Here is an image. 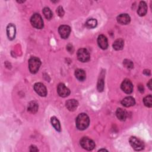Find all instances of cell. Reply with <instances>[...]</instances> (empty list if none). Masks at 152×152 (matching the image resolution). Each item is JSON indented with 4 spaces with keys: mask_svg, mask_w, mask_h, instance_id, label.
<instances>
[{
    "mask_svg": "<svg viewBox=\"0 0 152 152\" xmlns=\"http://www.w3.org/2000/svg\"><path fill=\"white\" fill-rule=\"evenodd\" d=\"M90 119L87 115L82 113L78 115L76 119V126L80 130L86 129L89 125Z\"/></svg>",
    "mask_w": 152,
    "mask_h": 152,
    "instance_id": "1",
    "label": "cell"
},
{
    "mask_svg": "<svg viewBox=\"0 0 152 152\" xmlns=\"http://www.w3.org/2000/svg\"><path fill=\"white\" fill-rule=\"evenodd\" d=\"M41 62L37 57H31L28 60V68L31 73H36L40 66Z\"/></svg>",
    "mask_w": 152,
    "mask_h": 152,
    "instance_id": "2",
    "label": "cell"
},
{
    "mask_svg": "<svg viewBox=\"0 0 152 152\" xmlns=\"http://www.w3.org/2000/svg\"><path fill=\"white\" fill-rule=\"evenodd\" d=\"M31 25L38 29H41L43 27V21L42 17L39 14H34L32 15L30 19Z\"/></svg>",
    "mask_w": 152,
    "mask_h": 152,
    "instance_id": "3",
    "label": "cell"
},
{
    "mask_svg": "<svg viewBox=\"0 0 152 152\" xmlns=\"http://www.w3.org/2000/svg\"><path fill=\"white\" fill-rule=\"evenodd\" d=\"M81 146L85 150H92L95 147V144L94 141L88 137H83L80 140Z\"/></svg>",
    "mask_w": 152,
    "mask_h": 152,
    "instance_id": "4",
    "label": "cell"
},
{
    "mask_svg": "<svg viewBox=\"0 0 152 152\" xmlns=\"http://www.w3.org/2000/svg\"><path fill=\"white\" fill-rule=\"evenodd\" d=\"M129 143H130L131 147L135 150L140 151V150H142L144 147V144L143 142L135 137H131L130 138Z\"/></svg>",
    "mask_w": 152,
    "mask_h": 152,
    "instance_id": "5",
    "label": "cell"
},
{
    "mask_svg": "<svg viewBox=\"0 0 152 152\" xmlns=\"http://www.w3.org/2000/svg\"><path fill=\"white\" fill-rule=\"evenodd\" d=\"M77 58L80 61L86 62L90 60L89 52L84 48L80 49L77 52Z\"/></svg>",
    "mask_w": 152,
    "mask_h": 152,
    "instance_id": "6",
    "label": "cell"
},
{
    "mask_svg": "<svg viewBox=\"0 0 152 152\" xmlns=\"http://www.w3.org/2000/svg\"><path fill=\"white\" fill-rule=\"evenodd\" d=\"M121 89L126 94H130L133 90V85L131 81L128 79L124 80L121 86Z\"/></svg>",
    "mask_w": 152,
    "mask_h": 152,
    "instance_id": "7",
    "label": "cell"
},
{
    "mask_svg": "<svg viewBox=\"0 0 152 152\" xmlns=\"http://www.w3.org/2000/svg\"><path fill=\"white\" fill-rule=\"evenodd\" d=\"M34 89L35 91L40 96H46L47 94V90L46 87L41 83H37L34 85Z\"/></svg>",
    "mask_w": 152,
    "mask_h": 152,
    "instance_id": "8",
    "label": "cell"
},
{
    "mask_svg": "<svg viewBox=\"0 0 152 152\" xmlns=\"http://www.w3.org/2000/svg\"><path fill=\"white\" fill-rule=\"evenodd\" d=\"M58 31L62 38L67 39L71 33V28L68 26L62 25L59 27Z\"/></svg>",
    "mask_w": 152,
    "mask_h": 152,
    "instance_id": "9",
    "label": "cell"
},
{
    "mask_svg": "<svg viewBox=\"0 0 152 152\" xmlns=\"http://www.w3.org/2000/svg\"><path fill=\"white\" fill-rule=\"evenodd\" d=\"M57 92L58 94L62 97H65L70 94V90L64 84H59L57 88Z\"/></svg>",
    "mask_w": 152,
    "mask_h": 152,
    "instance_id": "10",
    "label": "cell"
},
{
    "mask_svg": "<svg viewBox=\"0 0 152 152\" xmlns=\"http://www.w3.org/2000/svg\"><path fill=\"white\" fill-rule=\"evenodd\" d=\"M15 26L12 23L9 24L7 27V34L10 40H13L15 37Z\"/></svg>",
    "mask_w": 152,
    "mask_h": 152,
    "instance_id": "11",
    "label": "cell"
},
{
    "mask_svg": "<svg viewBox=\"0 0 152 152\" xmlns=\"http://www.w3.org/2000/svg\"><path fill=\"white\" fill-rule=\"evenodd\" d=\"M97 43L99 47L102 49H106L108 46L107 39L106 37L103 34L99 36L97 38Z\"/></svg>",
    "mask_w": 152,
    "mask_h": 152,
    "instance_id": "12",
    "label": "cell"
},
{
    "mask_svg": "<svg viewBox=\"0 0 152 152\" xmlns=\"http://www.w3.org/2000/svg\"><path fill=\"white\" fill-rule=\"evenodd\" d=\"M131 18L127 14H121L117 17V21L121 24H127L130 22Z\"/></svg>",
    "mask_w": 152,
    "mask_h": 152,
    "instance_id": "13",
    "label": "cell"
},
{
    "mask_svg": "<svg viewBox=\"0 0 152 152\" xmlns=\"http://www.w3.org/2000/svg\"><path fill=\"white\" fill-rule=\"evenodd\" d=\"M78 103L75 99H69L65 103V106L66 108L70 111L75 110L78 107Z\"/></svg>",
    "mask_w": 152,
    "mask_h": 152,
    "instance_id": "14",
    "label": "cell"
},
{
    "mask_svg": "<svg viewBox=\"0 0 152 152\" xmlns=\"http://www.w3.org/2000/svg\"><path fill=\"white\" fill-rule=\"evenodd\" d=\"M147 11V6L144 1H141L140 2L137 13L140 16H144L146 14Z\"/></svg>",
    "mask_w": 152,
    "mask_h": 152,
    "instance_id": "15",
    "label": "cell"
},
{
    "mask_svg": "<svg viewBox=\"0 0 152 152\" xmlns=\"http://www.w3.org/2000/svg\"><path fill=\"white\" fill-rule=\"evenodd\" d=\"M121 103L123 106L125 107H130L132 106H134L135 103V99L131 97V96H128L125 98H124L122 101Z\"/></svg>",
    "mask_w": 152,
    "mask_h": 152,
    "instance_id": "16",
    "label": "cell"
},
{
    "mask_svg": "<svg viewBox=\"0 0 152 152\" xmlns=\"http://www.w3.org/2000/svg\"><path fill=\"white\" fill-rule=\"evenodd\" d=\"M116 115L117 118L120 121H125L126 119V116H127L126 112L124 109H123L122 108L117 109L116 112Z\"/></svg>",
    "mask_w": 152,
    "mask_h": 152,
    "instance_id": "17",
    "label": "cell"
},
{
    "mask_svg": "<svg viewBox=\"0 0 152 152\" xmlns=\"http://www.w3.org/2000/svg\"><path fill=\"white\" fill-rule=\"evenodd\" d=\"M75 77L79 81H84L86 78V72H84V70H83L81 69H77L75 72Z\"/></svg>",
    "mask_w": 152,
    "mask_h": 152,
    "instance_id": "18",
    "label": "cell"
},
{
    "mask_svg": "<svg viewBox=\"0 0 152 152\" xmlns=\"http://www.w3.org/2000/svg\"><path fill=\"white\" fill-rule=\"evenodd\" d=\"M124 46V42L122 39H118L116 40L113 44V48L114 49L116 50H119L123 49Z\"/></svg>",
    "mask_w": 152,
    "mask_h": 152,
    "instance_id": "19",
    "label": "cell"
},
{
    "mask_svg": "<svg viewBox=\"0 0 152 152\" xmlns=\"http://www.w3.org/2000/svg\"><path fill=\"white\" fill-rule=\"evenodd\" d=\"M38 104L35 101H31L28 103V111H29L30 113H35L37 110H38Z\"/></svg>",
    "mask_w": 152,
    "mask_h": 152,
    "instance_id": "20",
    "label": "cell"
},
{
    "mask_svg": "<svg viewBox=\"0 0 152 152\" xmlns=\"http://www.w3.org/2000/svg\"><path fill=\"white\" fill-rule=\"evenodd\" d=\"M50 121L54 128L57 131H61V125L58 119L55 116H52L50 119Z\"/></svg>",
    "mask_w": 152,
    "mask_h": 152,
    "instance_id": "21",
    "label": "cell"
},
{
    "mask_svg": "<svg viewBox=\"0 0 152 152\" xmlns=\"http://www.w3.org/2000/svg\"><path fill=\"white\" fill-rule=\"evenodd\" d=\"M97 24V20L94 18H90L86 23V26L88 28H93L96 27Z\"/></svg>",
    "mask_w": 152,
    "mask_h": 152,
    "instance_id": "22",
    "label": "cell"
},
{
    "mask_svg": "<svg viewBox=\"0 0 152 152\" xmlns=\"http://www.w3.org/2000/svg\"><path fill=\"white\" fill-rule=\"evenodd\" d=\"M43 13L45 15V17H46V19L48 20H50L53 16V14L52 12L51 11V10L48 8V7H45L43 8Z\"/></svg>",
    "mask_w": 152,
    "mask_h": 152,
    "instance_id": "23",
    "label": "cell"
},
{
    "mask_svg": "<svg viewBox=\"0 0 152 152\" xmlns=\"http://www.w3.org/2000/svg\"><path fill=\"white\" fill-rule=\"evenodd\" d=\"M144 102V104H145V106L148 107H151L152 106V97L151 96L148 95L146 97H145L144 98L143 100Z\"/></svg>",
    "mask_w": 152,
    "mask_h": 152,
    "instance_id": "24",
    "label": "cell"
},
{
    "mask_svg": "<svg viewBox=\"0 0 152 152\" xmlns=\"http://www.w3.org/2000/svg\"><path fill=\"white\" fill-rule=\"evenodd\" d=\"M124 65L128 69H132L134 67V64L129 59H125L123 62Z\"/></svg>",
    "mask_w": 152,
    "mask_h": 152,
    "instance_id": "25",
    "label": "cell"
},
{
    "mask_svg": "<svg viewBox=\"0 0 152 152\" xmlns=\"http://www.w3.org/2000/svg\"><path fill=\"white\" fill-rule=\"evenodd\" d=\"M104 88L103 78H100L97 83V90L99 91H102Z\"/></svg>",
    "mask_w": 152,
    "mask_h": 152,
    "instance_id": "26",
    "label": "cell"
},
{
    "mask_svg": "<svg viewBox=\"0 0 152 152\" xmlns=\"http://www.w3.org/2000/svg\"><path fill=\"white\" fill-rule=\"evenodd\" d=\"M56 12L59 17H62L64 14V11L62 7H58L56 10Z\"/></svg>",
    "mask_w": 152,
    "mask_h": 152,
    "instance_id": "27",
    "label": "cell"
},
{
    "mask_svg": "<svg viewBox=\"0 0 152 152\" xmlns=\"http://www.w3.org/2000/svg\"><path fill=\"white\" fill-rule=\"evenodd\" d=\"M30 151H37L38 149L37 148V147L34 145H31L30 147Z\"/></svg>",
    "mask_w": 152,
    "mask_h": 152,
    "instance_id": "28",
    "label": "cell"
},
{
    "mask_svg": "<svg viewBox=\"0 0 152 152\" xmlns=\"http://www.w3.org/2000/svg\"><path fill=\"white\" fill-rule=\"evenodd\" d=\"M143 73L146 75H150V71L148 69H145Z\"/></svg>",
    "mask_w": 152,
    "mask_h": 152,
    "instance_id": "29",
    "label": "cell"
},
{
    "mask_svg": "<svg viewBox=\"0 0 152 152\" xmlns=\"http://www.w3.org/2000/svg\"><path fill=\"white\" fill-rule=\"evenodd\" d=\"M147 85H148V87L149 89L151 90L152 89V88H151V85H152V84H151V80H150L149 81V82L147 83Z\"/></svg>",
    "mask_w": 152,
    "mask_h": 152,
    "instance_id": "30",
    "label": "cell"
}]
</instances>
